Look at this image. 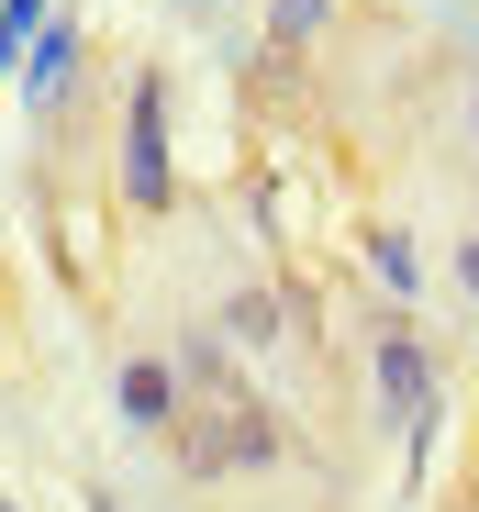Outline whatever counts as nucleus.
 Here are the masks:
<instances>
[{
	"instance_id": "nucleus-9",
	"label": "nucleus",
	"mask_w": 479,
	"mask_h": 512,
	"mask_svg": "<svg viewBox=\"0 0 479 512\" xmlns=\"http://www.w3.org/2000/svg\"><path fill=\"white\" fill-rule=\"evenodd\" d=\"M468 134H479V101H468Z\"/></svg>"
},
{
	"instance_id": "nucleus-2",
	"label": "nucleus",
	"mask_w": 479,
	"mask_h": 512,
	"mask_svg": "<svg viewBox=\"0 0 479 512\" xmlns=\"http://www.w3.org/2000/svg\"><path fill=\"white\" fill-rule=\"evenodd\" d=\"M123 212L156 223V212H179V167H168V78H134L123 90Z\"/></svg>"
},
{
	"instance_id": "nucleus-4",
	"label": "nucleus",
	"mask_w": 479,
	"mask_h": 512,
	"mask_svg": "<svg viewBox=\"0 0 479 512\" xmlns=\"http://www.w3.org/2000/svg\"><path fill=\"white\" fill-rule=\"evenodd\" d=\"M379 401H390V423H413V412H424V334H413L402 312L379 323Z\"/></svg>"
},
{
	"instance_id": "nucleus-8",
	"label": "nucleus",
	"mask_w": 479,
	"mask_h": 512,
	"mask_svg": "<svg viewBox=\"0 0 479 512\" xmlns=\"http://www.w3.org/2000/svg\"><path fill=\"white\" fill-rule=\"evenodd\" d=\"M179 12H223V0H179Z\"/></svg>"
},
{
	"instance_id": "nucleus-1",
	"label": "nucleus",
	"mask_w": 479,
	"mask_h": 512,
	"mask_svg": "<svg viewBox=\"0 0 479 512\" xmlns=\"http://www.w3.org/2000/svg\"><path fill=\"white\" fill-rule=\"evenodd\" d=\"M168 457H179L190 479H257V468L290 457V423H279L268 401H246V390H212L179 435H168Z\"/></svg>"
},
{
	"instance_id": "nucleus-7",
	"label": "nucleus",
	"mask_w": 479,
	"mask_h": 512,
	"mask_svg": "<svg viewBox=\"0 0 479 512\" xmlns=\"http://www.w3.org/2000/svg\"><path fill=\"white\" fill-rule=\"evenodd\" d=\"M446 279H457V301L479 312V234H457V245H446Z\"/></svg>"
},
{
	"instance_id": "nucleus-6",
	"label": "nucleus",
	"mask_w": 479,
	"mask_h": 512,
	"mask_svg": "<svg viewBox=\"0 0 479 512\" xmlns=\"http://www.w3.org/2000/svg\"><path fill=\"white\" fill-rule=\"evenodd\" d=\"M324 23H335V0H279V12H268V34H279V45H301V34H324Z\"/></svg>"
},
{
	"instance_id": "nucleus-3",
	"label": "nucleus",
	"mask_w": 479,
	"mask_h": 512,
	"mask_svg": "<svg viewBox=\"0 0 479 512\" xmlns=\"http://www.w3.org/2000/svg\"><path fill=\"white\" fill-rule=\"evenodd\" d=\"M112 412H123V435H145V446H168L179 423L201 412V379L168 357V346H134L123 368H112Z\"/></svg>"
},
{
	"instance_id": "nucleus-5",
	"label": "nucleus",
	"mask_w": 479,
	"mask_h": 512,
	"mask_svg": "<svg viewBox=\"0 0 479 512\" xmlns=\"http://www.w3.org/2000/svg\"><path fill=\"white\" fill-rule=\"evenodd\" d=\"M212 334H223V346H234V357H268V346H279V290H234Z\"/></svg>"
}]
</instances>
